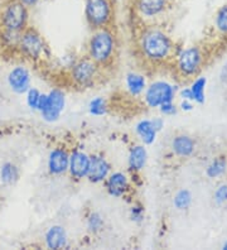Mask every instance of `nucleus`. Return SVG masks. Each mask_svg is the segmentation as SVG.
I'll return each mask as SVG.
<instances>
[{"mask_svg":"<svg viewBox=\"0 0 227 250\" xmlns=\"http://www.w3.org/2000/svg\"><path fill=\"white\" fill-rule=\"evenodd\" d=\"M136 52L143 62L151 67H161L174 61L177 52L172 37L158 25H146L136 36Z\"/></svg>","mask_w":227,"mask_h":250,"instance_id":"obj_1","label":"nucleus"},{"mask_svg":"<svg viewBox=\"0 0 227 250\" xmlns=\"http://www.w3.org/2000/svg\"><path fill=\"white\" fill-rule=\"evenodd\" d=\"M119 46V37L114 27L95 29L87 41L86 56L105 71L115 64Z\"/></svg>","mask_w":227,"mask_h":250,"instance_id":"obj_2","label":"nucleus"},{"mask_svg":"<svg viewBox=\"0 0 227 250\" xmlns=\"http://www.w3.org/2000/svg\"><path fill=\"white\" fill-rule=\"evenodd\" d=\"M206 63V55L200 46H189L179 49L174 58V70L185 80L194 79Z\"/></svg>","mask_w":227,"mask_h":250,"instance_id":"obj_3","label":"nucleus"},{"mask_svg":"<svg viewBox=\"0 0 227 250\" xmlns=\"http://www.w3.org/2000/svg\"><path fill=\"white\" fill-rule=\"evenodd\" d=\"M83 14L91 31L112 27L115 21V3L114 0H85Z\"/></svg>","mask_w":227,"mask_h":250,"instance_id":"obj_4","label":"nucleus"},{"mask_svg":"<svg viewBox=\"0 0 227 250\" xmlns=\"http://www.w3.org/2000/svg\"><path fill=\"white\" fill-rule=\"evenodd\" d=\"M103 73V68L86 56L71 64L68 80L77 89H90L100 81Z\"/></svg>","mask_w":227,"mask_h":250,"instance_id":"obj_5","label":"nucleus"},{"mask_svg":"<svg viewBox=\"0 0 227 250\" xmlns=\"http://www.w3.org/2000/svg\"><path fill=\"white\" fill-rule=\"evenodd\" d=\"M17 51L29 61H40L48 53V46L36 28L28 27L21 33Z\"/></svg>","mask_w":227,"mask_h":250,"instance_id":"obj_6","label":"nucleus"},{"mask_svg":"<svg viewBox=\"0 0 227 250\" xmlns=\"http://www.w3.org/2000/svg\"><path fill=\"white\" fill-rule=\"evenodd\" d=\"M29 23V8L19 0H10L0 13V25L3 29L23 32Z\"/></svg>","mask_w":227,"mask_h":250,"instance_id":"obj_7","label":"nucleus"},{"mask_svg":"<svg viewBox=\"0 0 227 250\" xmlns=\"http://www.w3.org/2000/svg\"><path fill=\"white\" fill-rule=\"evenodd\" d=\"M178 86L168 83L165 80H158L146 86L143 94L144 103L150 109H158L161 105L174 101L178 95Z\"/></svg>","mask_w":227,"mask_h":250,"instance_id":"obj_8","label":"nucleus"},{"mask_svg":"<svg viewBox=\"0 0 227 250\" xmlns=\"http://www.w3.org/2000/svg\"><path fill=\"white\" fill-rule=\"evenodd\" d=\"M66 107V95L61 89H53L47 94V101L40 113L43 120L55 123L61 118Z\"/></svg>","mask_w":227,"mask_h":250,"instance_id":"obj_9","label":"nucleus"},{"mask_svg":"<svg viewBox=\"0 0 227 250\" xmlns=\"http://www.w3.org/2000/svg\"><path fill=\"white\" fill-rule=\"evenodd\" d=\"M112 172L110 162L101 154H92L90 156V168H88L87 181L94 185L103 183Z\"/></svg>","mask_w":227,"mask_h":250,"instance_id":"obj_10","label":"nucleus"},{"mask_svg":"<svg viewBox=\"0 0 227 250\" xmlns=\"http://www.w3.org/2000/svg\"><path fill=\"white\" fill-rule=\"evenodd\" d=\"M70 153L64 146H56L49 152L47 167L52 176H62L68 172L70 166Z\"/></svg>","mask_w":227,"mask_h":250,"instance_id":"obj_11","label":"nucleus"},{"mask_svg":"<svg viewBox=\"0 0 227 250\" xmlns=\"http://www.w3.org/2000/svg\"><path fill=\"white\" fill-rule=\"evenodd\" d=\"M169 6V0H134L136 14L144 19H154L164 14Z\"/></svg>","mask_w":227,"mask_h":250,"instance_id":"obj_12","label":"nucleus"},{"mask_svg":"<svg viewBox=\"0 0 227 250\" xmlns=\"http://www.w3.org/2000/svg\"><path fill=\"white\" fill-rule=\"evenodd\" d=\"M105 188L106 192L109 193L111 197H124L130 191V180L127 177V174L124 172L115 171L109 174V177L105 180Z\"/></svg>","mask_w":227,"mask_h":250,"instance_id":"obj_13","label":"nucleus"},{"mask_svg":"<svg viewBox=\"0 0 227 250\" xmlns=\"http://www.w3.org/2000/svg\"><path fill=\"white\" fill-rule=\"evenodd\" d=\"M90 168V156L83 150L75 149L70 153V166L68 173L76 181H81L87 177Z\"/></svg>","mask_w":227,"mask_h":250,"instance_id":"obj_14","label":"nucleus"},{"mask_svg":"<svg viewBox=\"0 0 227 250\" xmlns=\"http://www.w3.org/2000/svg\"><path fill=\"white\" fill-rule=\"evenodd\" d=\"M8 85L13 92L23 95L32 87L30 86V73L23 66H17L8 75Z\"/></svg>","mask_w":227,"mask_h":250,"instance_id":"obj_15","label":"nucleus"},{"mask_svg":"<svg viewBox=\"0 0 227 250\" xmlns=\"http://www.w3.org/2000/svg\"><path fill=\"white\" fill-rule=\"evenodd\" d=\"M170 150L178 158H189L196 150V141L187 134H178L170 142Z\"/></svg>","mask_w":227,"mask_h":250,"instance_id":"obj_16","label":"nucleus"},{"mask_svg":"<svg viewBox=\"0 0 227 250\" xmlns=\"http://www.w3.org/2000/svg\"><path fill=\"white\" fill-rule=\"evenodd\" d=\"M148 162V150L144 144H136L131 146L129 156H127V168L131 173H139L146 166Z\"/></svg>","mask_w":227,"mask_h":250,"instance_id":"obj_17","label":"nucleus"},{"mask_svg":"<svg viewBox=\"0 0 227 250\" xmlns=\"http://www.w3.org/2000/svg\"><path fill=\"white\" fill-rule=\"evenodd\" d=\"M45 247L48 249H63L67 247L68 238L67 231L62 225H52L44 234Z\"/></svg>","mask_w":227,"mask_h":250,"instance_id":"obj_18","label":"nucleus"},{"mask_svg":"<svg viewBox=\"0 0 227 250\" xmlns=\"http://www.w3.org/2000/svg\"><path fill=\"white\" fill-rule=\"evenodd\" d=\"M125 86H126L127 92L131 96L138 98V96H142L144 94L148 83H146L145 76L143 73L138 72V71H130L125 76Z\"/></svg>","mask_w":227,"mask_h":250,"instance_id":"obj_19","label":"nucleus"},{"mask_svg":"<svg viewBox=\"0 0 227 250\" xmlns=\"http://www.w3.org/2000/svg\"><path fill=\"white\" fill-rule=\"evenodd\" d=\"M135 133L144 146H151L157 141L158 130L154 128L151 119H143L135 125Z\"/></svg>","mask_w":227,"mask_h":250,"instance_id":"obj_20","label":"nucleus"},{"mask_svg":"<svg viewBox=\"0 0 227 250\" xmlns=\"http://www.w3.org/2000/svg\"><path fill=\"white\" fill-rule=\"evenodd\" d=\"M21 177V172L19 168L12 163V162H5L0 167V182L3 183L4 186H13L18 182Z\"/></svg>","mask_w":227,"mask_h":250,"instance_id":"obj_21","label":"nucleus"},{"mask_svg":"<svg viewBox=\"0 0 227 250\" xmlns=\"http://www.w3.org/2000/svg\"><path fill=\"white\" fill-rule=\"evenodd\" d=\"M227 172V158L225 156L215 157L206 167V176L211 180L222 177Z\"/></svg>","mask_w":227,"mask_h":250,"instance_id":"obj_22","label":"nucleus"},{"mask_svg":"<svg viewBox=\"0 0 227 250\" xmlns=\"http://www.w3.org/2000/svg\"><path fill=\"white\" fill-rule=\"evenodd\" d=\"M206 87H207V79L203 76H197L191 83L192 95H193L194 104L202 105L206 101Z\"/></svg>","mask_w":227,"mask_h":250,"instance_id":"obj_23","label":"nucleus"},{"mask_svg":"<svg viewBox=\"0 0 227 250\" xmlns=\"http://www.w3.org/2000/svg\"><path fill=\"white\" fill-rule=\"evenodd\" d=\"M192 193L189 189L187 188H181L179 191H177L176 195H174V198H173V205L174 208L179 211L187 210L189 208V206L192 205Z\"/></svg>","mask_w":227,"mask_h":250,"instance_id":"obj_24","label":"nucleus"},{"mask_svg":"<svg viewBox=\"0 0 227 250\" xmlns=\"http://www.w3.org/2000/svg\"><path fill=\"white\" fill-rule=\"evenodd\" d=\"M21 32L1 29V32H0V43H1V46H3L4 48L14 49V51H17L19 38H21Z\"/></svg>","mask_w":227,"mask_h":250,"instance_id":"obj_25","label":"nucleus"},{"mask_svg":"<svg viewBox=\"0 0 227 250\" xmlns=\"http://www.w3.org/2000/svg\"><path fill=\"white\" fill-rule=\"evenodd\" d=\"M103 226H105V221H103V217L100 212L92 211L86 217V228H87V231L91 232V234L96 235L101 232L103 230Z\"/></svg>","mask_w":227,"mask_h":250,"instance_id":"obj_26","label":"nucleus"},{"mask_svg":"<svg viewBox=\"0 0 227 250\" xmlns=\"http://www.w3.org/2000/svg\"><path fill=\"white\" fill-rule=\"evenodd\" d=\"M88 113L92 116H103L109 113V105L106 99L96 96L88 103Z\"/></svg>","mask_w":227,"mask_h":250,"instance_id":"obj_27","label":"nucleus"},{"mask_svg":"<svg viewBox=\"0 0 227 250\" xmlns=\"http://www.w3.org/2000/svg\"><path fill=\"white\" fill-rule=\"evenodd\" d=\"M216 31L222 37H227V4L220 6L213 18Z\"/></svg>","mask_w":227,"mask_h":250,"instance_id":"obj_28","label":"nucleus"},{"mask_svg":"<svg viewBox=\"0 0 227 250\" xmlns=\"http://www.w3.org/2000/svg\"><path fill=\"white\" fill-rule=\"evenodd\" d=\"M42 92L36 87H30L27 92H25V100H27V105L32 110H37L38 107V103H40V98Z\"/></svg>","mask_w":227,"mask_h":250,"instance_id":"obj_29","label":"nucleus"},{"mask_svg":"<svg viewBox=\"0 0 227 250\" xmlns=\"http://www.w3.org/2000/svg\"><path fill=\"white\" fill-rule=\"evenodd\" d=\"M130 219L133 223L140 224L144 221V216H145V210H144V206L140 204H135L131 206L130 208Z\"/></svg>","mask_w":227,"mask_h":250,"instance_id":"obj_30","label":"nucleus"},{"mask_svg":"<svg viewBox=\"0 0 227 250\" xmlns=\"http://www.w3.org/2000/svg\"><path fill=\"white\" fill-rule=\"evenodd\" d=\"M213 200L216 205L227 204V183H221L213 193Z\"/></svg>","mask_w":227,"mask_h":250,"instance_id":"obj_31","label":"nucleus"},{"mask_svg":"<svg viewBox=\"0 0 227 250\" xmlns=\"http://www.w3.org/2000/svg\"><path fill=\"white\" fill-rule=\"evenodd\" d=\"M158 109H159V111H161L163 115L172 116V115H176L178 107H177V105L174 104V101H169V103H165V104L161 105Z\"/></svg>","mask_w":227,"mask_h":250,"instance_id":"obj_32","label":"nucleus"},{"mask_svg":"<svg viewBox=\"0 0 227 250\" xmlns=\"http://www.w3.org/2000/svg\"><path fill=\"white\" fill-rule=\"evenodd\" d=\"M178 95L179 98L182 99V100H191L193 101V95H192V91L189 87H182V89L178 90ZM194 103V101H193Z\"/></svg>","mask_w":227,"mask_h":250,"instance_id":"obj_33","label":"nucleus"},{"mask_svg":"<svg viewBox=\"0 0 227 250\" xmlns=\"http://www.w3.org/2000/svg\"><path fill=\"white\" fill-rule=\"evenodd\" d=\"M181 110H183V111H186V113H188V111H192V110L194 109V103L191 100H182L181 103Z\"/></svg>","mask_w":227,"mask_h":250,"instance_id":"obj_34","label":"nucleus"},{"mask_svg":"<svg viewBox=\"0 0 227 250\" xmlns=\"http://www.w3.org/2000/svg\"><path fill=\"white\" fill-rule=\"evenodd\" d=\"M151 122H153V125L158 130V133L164 128V120L162 118H154V119H151Z\"/></svg>","mask_w":227,"mask_h":250,"instance_id":"obj_35","label":"nucleus"},{"mask_svg":"<svg viewBox=\"0 0 227 250\" xmlns=\"http://www.w3.org/2000/svg\"><path fill=\"white\" fill-rule=\"evenodd\" d=\"M19 1L24 4V5H27L28 8H32V6H36L37 4L40 3L41 0H19Z\"/></svg>","mask_w":227,"mask_h":250,"instance_id":"obj_36","label":"nucleus"},{"mask_svg":"<svg viewBox=\"0 0 227 250\" xmlns=\"http://www.w3.org/2000/svg\"><path fill=\"white\" fill-rule=\"evenodd\" d=\"M222 249H224V250H227V240L225 241L224 245H222Z\"/></svg>","mask_w":227,"mask_h":250,"instance_id":"obj_37","label":"nucleus"}]
</instances>
